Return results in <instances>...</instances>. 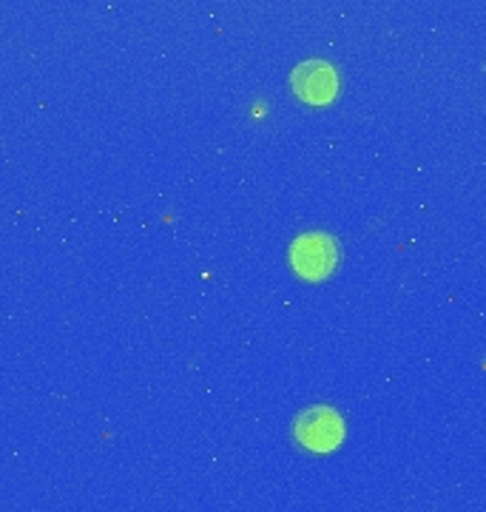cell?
Segmentation results:
<instances>
[{"label":"cell","instance_id":"obj_1","mask_svg":"<svg viewBox=\"0 0 486 512\" xmlns=\"http://www.w3.org/2000/svg\"><path fill=\"white\" fill-rule=\"evenodd\" d=\"M339 259H342L339 242L324 231L299 234L290 245V268L307 282H324L327 276L336 274Z\"/></svg>","mask_w":486,"mask_h":512},{"label":"cell","instance_id":"obj_3","mask_svg":"<svg viewBox=\"0 0 486 512\" xmlns=\"http://www.w3.org/2000/svg\"><path fill=\"white\" fill-rule=\"evenodd\" d=\"M290 86L310 106H327L339 92V74L327 60H305L290 74Z\"/></svg>","mask_w":486,"mask_h":512},{"label":"cell","instance_id":"obj_2","mask_svg":"<svg viewBox=\"0 0 486 512\" xmlns=\"http://www.w3.org/2000/svg\"><path fill=\"white\" fill-rule=\"evenodd\" d=\"M293 439L310 453H333L344 439V419L327 404H313L293 419Z\"/></svg>","mask_w":486,"mask_h":512}]
</instances>
